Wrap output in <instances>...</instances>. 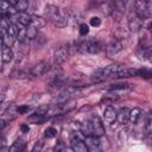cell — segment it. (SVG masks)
<instances>
[{"mask_svg":"<svg viewBox=\"0 0 152 152\" xmlns=\"http://www.w3.org/2000/svg\"><path fill=\"white\" fill-rule=\"evenodd\" d=\"M100 76L104 77H116V78H127L132 76H137V69L127 68L121 64H112L100 70Z\"/></svg>","mask_w":152,"mask_h":152,"instance_id":"cell-1","label":"cell"},{"mask_svg":"<svg viewBox=\"0 0 152 152\" xmlns=\"http://www.w3.org/2000/svg\"><path fill=\"white\" fill-rule=\"evenodd\" d=\"M45 19H48L51 24H53L57 27H64L68 25L69 20L66 17V12H62L59 8L52 5H48L44 10Z\"/></svg>","mask_w":152,"mask_h":152,"instance_id":"cell-2","label":"cell"},{"mask_svg":"<svg viewBox=\"0 0 152 152\" xmlns=\"http://www.w3.org/2000/svg\"><path fill=\"white\" fill-rule=\"evenodd\" d=\"M86 138H83V134L81 135L78 132H74L70 134V144H71V148L72 151L76 152H87L88 151V146L86 144Z\"/></svg>","mask_w":152,"mask_h":152,"instance_id":"cell-3","label":"cell"},{"mask_svg":"<svg viewBox=\"0 0 152 152\" xmlns=\"http://www.w3.org/2000/svg\"><path fill=\"white\" fill-rule=\"evenodd\" d=\"M78 50L83 53H97L101 50V44L95 39L84 40L78 45Z\"/></svg>","mask_w":152,"mask_h":152,"instance_id":"cell-4","label":"cell"},{"mask_svg":"<svg viewBox=\"0 0 152 152\" xmlns=\"http://www.w3.org/2000/svg\"><path fill=\"white\" fill-rule=\"evenodd\" d=\"M49 69H50V64L45 61H42V62L37 63L36 65H33L32 69H30V71H31L32 77H38V76H42L45 72H48Z\"/></svg>","mask_w":152,"mask_h":152,"instance_id":"cell-5","label":"cell"},{"mask_svg":"<svg viewBox=\"0 0 152 152\" xmlns=\"http://www.w3.org/2000/svg\"><path fill=\"white\" fill-rule=\"evenodd\" d=\"M90 124H91V128H93V134L96 137H101L104 134V127L103 124L101 121V119L97 115L91 116L90 119Z\"/></svg>","mask_w":152,"mask_h":152,"instance_id":"cell-6","label":"cell"},{"mask_svg":"<svg viewBox=\"0 0 152 152\" xmlns=\"http://www.w3.org/2000/svg\"><path fill=\"white\" fill-rule=\"evenodd\" d=\"M1 14H2V17H6L10 19L11 17L17 15L18 11L13 5H11L8 2V0H1Z\"/></svg>","mask_w":152,"mask_h":152,"instance_id":"cell-7","label":"cell"},{"mask_svg":"<svg viewBox=\"0 0 152 152\" xmlns=\"http://www.w3.org/2000/svg\"><path fill=\"white\" fill-rule=\"evenodd\" d=\"M68 56H69V49H68V46H64V45L57 48L53 52V59L57 64H61V63L65 62Z\"/></svg>","mask_w":152,"mask_h":152,"instance_id":"cell-8","label":"cell"},{"mask_svg":"<svg viewBox=\"0 0 152 152\" xmlns=\"http://www.w3.org/2000/svg\"><path fill=\"white\" fill-rule=\"evenodd\" d=\"M84 140H86V144L88 146V151L96 152V151L101 150V142L99 140V137H96V135H87Z\"/></svg>","mask_w":152,"mask_h":152,"instance_id":"cell-9","label":"cell"},{"mask_svg":"<svg viewBox=\"0 0 152 152\" xmlns=\"http://www.w3.org/2000/svg\"><path fill=\"white\" fill-rule=\"evenodd\" d=\"M121 50H122V43L118 38L112 39L108 43V45H107V53H108V56H114L118 52H120Z\"/></svg>","mask_w":152,"mask_h":152,"instance_id":"cell-10","label":"cell"},{"mask_svg":"<svg viewBox=\"0 0 152 152\" xmlns=\"http://www.w3.org/2000/svg\"><path fill=\"white\" fill-rule=\"evenodd\" d=\"M103 118H104V121H106L107 124H112V122H114V121L116 120L118 113L115 112V109H114L113 107L108 106V107L104 109V112H103Z\"/></svg>","mask_w":152,"mask_h":152,"instance_id":"cell-11","label":"cell"},{"mask_svg":"<svg viewBox=\"0 0 152 152\" xmlns=\"http://www.w3.org/2000/svg\"><path fill=\"white\" fill-rule=\"evenodd\" d=\"M17 17V23H19V25L27 27L28 25H31V20H32V15H28L25 12H18Z\"/></svg>","mask_w":152,"mask_h":152,"instance_id":"cell-12","label":"cell"},{"mask_svg":"<svg viewBox=\"0 0 152 152\" xmlns=\"http://www.w3.org/2000/svg\"><path fill=\"white\" fill-rule=\"evenodd\" d=\"M141 26H142V21H141V18H139L138 15L128 20V28L131 32H138L141 28Z\"/></svg>","mask_w":152,"mask_h":152,"instance_id":"cell-13","label":"cell"},{"mask_svg":"<svg viewBox=\"0 0 152 152\" xmlns=\"http://www.w3.org/2000/svg\"><path fill=\"white\" fill-rule=\"evenodd\" d=\"M118 121L121 124V125H125V124H127L128 121H129V109L128 108H121L120 109V112H119V114H118Z\"/></svg>","mask_w":152,"mask_h":152,"instance_id":"cell-14","label":"cell"},{"mask_svg":"<svg viewBox=\"0 0 152 152\" xmlns=\"http://www.w3.org/2000/svg\"><path fill=\"white\" fill-rule=\"evenodd\" d=\"M8 2L11 5H13L18 12H25L27 10V0H8Z\"/></svg>","mask_w":152,"mask_h":152,"instance_id":"cell-15","label":"cell"},{"mask_svg":"<svg viewBox=\"0 0 152 152\" xmlns=\"http://www.w3.org/2000/svg\"><path fill=\"white\" fill-rule=\"evenodd\" d=\"M46 24L45 19L42 18V17H38V15H32V20H31V26H33L34 28L39 30L42 27H44Z\"/></svg>","mask_w":152,"mask_h":152,"instance_id":"cell-16","label":"cell"},{"mask_svg":"<svg viewBox=\"0 0 152 152\" xmlns=\"http://www.w3.org/2000/svg\"><path fill=\"white\" fill-rule=\"evenodd\" d=\"M1 57H2V62H4V63H8V62H11L12 58H13V51L11 50V48L4 45V48H2V52H1Z\"/></svg>","mask_w":152,"mask_h":152,"instance_id":"cell-17","label":"cell"},{"mask_svg":"<svg viewBox=\"0 0 152 152\" xmlns=\"http://www.w3.org/2000/svg\"><path fill=\"white\" fill-rule=\"evenodd\" d=\"M140 113L141 110L139 108H133V109H129V121L132 124H137L139 118H140Z\"/></svg>","mask_w":152,"mask_h":152,"instance_id":"cell-18","label":"cell"},{"mask_svg":"<svg viewBox=\"0 0 152 152\" xmlns=\"http://www.w3.org/2000/svg\"><path fill=\"white\" fill-rule=\"evenodd\" d=\"M25 148V142L23 140H17L10 148L11 152H21Z\"/></svg>","mask_w":152,"mask_h":152,"instance_id":"cell-19","label":"cell"},{"mask_svg":"<svg viewBox=\"0 0 152 152\" xmlns=\"http://www.w3.org/2000/svg\"><path fill=\"white\" fill-rule=\"evenodd\" d=\"M45 118H46V115L36 112L34 114H32V115L30 116V121H32L33 124H40V122H43V121L45 120Z\"/></svg>","mask_w":152,"mask_h":152,"instance_id":"cell-20","label":"cell"},{"mask_svg":"<svg viewBox=\"0 0 152 152\" xmlns=\"http://www.w3.org/2000/svg\"><path fill=\"white\" fill-rule=\"evenodd\" d=\"M129 88H131V84H128V83H115L109 87L110 90H126Z\"/></svg>","mask_w":152,"mask_h":152,"instance_id":"cell-21","label":"cell"},{"mask_svg":"<svg viewBox=\"0 0 152 152\" xmlns=\"http://www.w3.org/2000/svg\"><path fill=\"white\" fill-rule=\"evenodd\" d=\"M137 76L144 78H152V70L148 69H137Z\"/></svg>","mask_w":152,"mask_h":152,"instance_id":"cell-22","label":"cell"},{"mask_svg":"<svg viewBox=\"0 0 152 152\" xmlns=\"http://www.w3.org/2000/svg\"><path fill=\"white\" fill-rule=\"evenodd\" d=\"M140 58L146 59L152 63V49H142L140 53Z\"/></svg>","mask_w":152,"mask_h":152,"instance_id":"cell-23","label":"cell"},{"mask_svg":"<svg viewBox=\"0 0 152 152\" xmlns=\"http://www.w3.org/2000/svg\"><path fill=\"white\" fill-rule=\"evenodd\" d=\"M57 135V129L53 128V127H48L45 129V137L46 138H53Z\"/></svg>","mask_w":152,"mask_h":152,"instance_id":"cell-24","label":"cell"},{"mask_svg":"<svg viewBox=\"0 0 152 152\" xmlns=\"http://www.w3.org/2000/svg\"><path fill=\"white\" fill-rule=\"evenodd\" d=\"M146 131L148 134H152V112L150 113L147 121H146Z\"/></svg>","mask_w":152,"mask_h":152,"instance_id":"cell-25","label":"cell"},{"mask_svg":"<svg viewBox=\"0 0 152 152\" xmlns=\"http://www.w3.org/2000/svg\"><path fill=\"white\" fill-rule=\"evenodd\" d=\"M89 33V27L87 24H81L80 25V34L81 36H86Z\"/></svg>","mask_w":152,"mask_h":152,"instance_id":"cell-26","label":"cell"},{"mask_svg":"<svg viewBox=\"0 0 152 152\" xmlns=\"http://www.w3.org/2000/svg\"><path fill=\"white\" fill-rule=\"evenodd\" d=\"M53 150H55V151H68V150H72V148H68L66 146H64V144H63L62 141H59V142L55 146Z\"/></svg>","mask_w":152,"mask_h":152,"instance_id":"cell-27","label":"cell"},{"mask_svg":"<svg viewBox=\"0 0 152 152\" xmlns=\"http://www.w3.org/2000/svg\"><path fill=\"white\" fill-rule=\"evenodd\" d=\"M100 24H101V19H100L99 17H93V18L90 19V25H91V26L97 27V26H100Z\"/></svg>","mask_w":152,"mask_h":152,"instance_id":"cell-28","label":"cell"},{"mask_svg":"<svg viewBox=\"0 0 152 152\" xmlns=\"http://www.w3.org/2000/svg\"><path fill=\"white\" fill-rule=\"evenodd\" d=\"M28 110H30V107L28 106H19L17 108V113H19V114H25Z\"/></svg>","mask_w":152,"mask_h":152,"instance_id":"cell-29","label":"cell"},{"mask_svg":"<svg viewBox=\"0 0 152 152\" xmlns=\"http://www.w3.org/2000/svg\"><path fill=\"white\" fill-rule=\"evenodd\" d=\"M42 147H43V142L39 140V141H37V142L34 144V146L32 147V151H40Z\"/></svg>","mask_w":152,"mask_h":152,"instance_id":"cell-30","label":"cell"},{"mask_svg":"<svg viewBox=\"0 0 152 152\" xmlns=\"http://www.w3.org/2000/svg\"><path fill=\"white\" fill-rule=\"evenodd\" d=\"M146 6H147L148 13L152 14V0H147V1H146Z\"/></svg>","mask_w":152,"mask_h":152,"instance_id":"cell-31","label":"cell"},{"mask_svg":"<svg viewBox=\"0 0 152 152\" xmlns=\"http://www.w3.org/2000/svg\"><path fill=\"white\" fill-rule=\"evenodd\" d=\"M28 129H30V128H28V126H27V125H25V124H24V125H21V131H23L24 133L28 132Z\"/></svg>","mask_w":152,"mask_h":152,"instance_id":"cell-32","label":"cell"}]
</instances>
